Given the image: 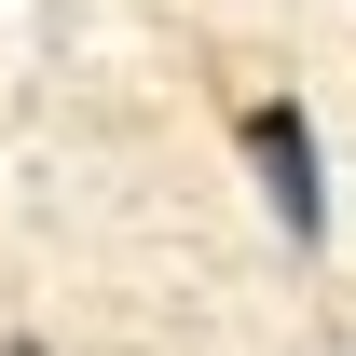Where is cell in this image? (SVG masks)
<instances>
[{
  "label": "cell",
  "instance_id": "6da1fadb",
  "mask_svg": "<svg viewBox=\"0 0 356 356\" xmlns=\"http://www.w3.org/2000/svg\"><path fill=\"white\" fill-rule=\"evenodd\" d=\"M247 165H261V206L288 220V247H315V233H329V178H315V124L288 110V96L247 110Z\"/></svg>",
  "mask_w": 356,
  "mask_h": 356
},
{
  "label": "cell",
  "instance_id": "7a4b0ae2",
  "mask_svg": "<svg viewBox=\"0 0 356 356\" xmlns=\"http://www.w3.org/2000/svg\"><path fill=\"white\" fill-rule=\"evenodd\" d=\"M0 356H42V343H0Z\"/></svg>",
  "mask_w": 356,
  "mask_h": 356
}]
</instances>
